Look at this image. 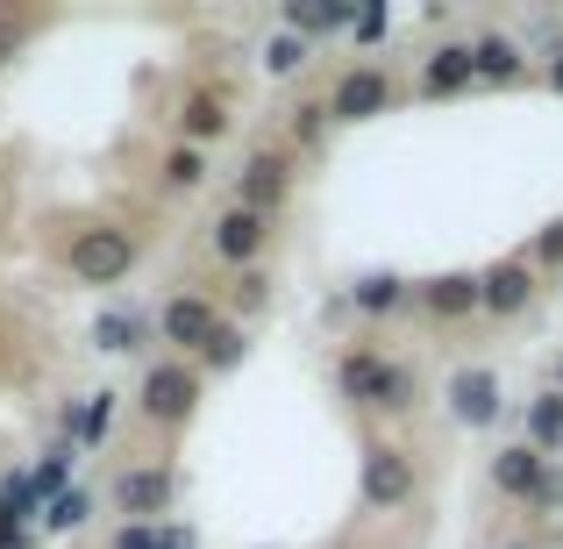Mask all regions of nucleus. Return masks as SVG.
I'll use <instances>...</instances> for the list:
<instances>
[{
  "mask_svg": "<svg viewBox=\"0 0 563 549\" xmlns=\"http://www.w3.org/2000/svg\"><path fill=\"white\" fill-rule=\"evenodd\" d=\"M542 79H550V94H563V51L550 57V72H542Z\"/></svg>",
  "mask_w": 563,
  "mask_h": 549,
  "instance_id": "nucleus-35",
  "label": "nucleus"
},
{
  "mask_svg": "<svg viewBox=\"0 0 563 549\" xmlns=\"http://www.w3.org/2000/svg\"><path fill=\"white\" fill-rule=\"evenodd\" d=\"M29 22H0V65H14V51H22Z\"/></svg>",
  "mask_w": 563,
  "mask_h": 549,
  "instance_id": "nucleus-34",
  "label": "nucleus"
},
{
  "mask_svg": "<svg viewBox=\"0 0 563 549\" xmlns=\"http://www.w3.org/2000/svg\"><path fill=\"white\" fill-rule=\"evenodd\" d=\"M157 549H200V536H192V521L172 514V521H157Z\"/></svg>",
  "mask_w": 563,
  "mask_h": 549,
  "instance_id": "nucleus-32",
  "label": "nucleus"
},
{
  "mask_svg": "<svg viewBox=\"0 0 563 549\" xmlns=\"http://www.w3.org/2000/svg\"><path fill=\"white\" fill-rule=\"evenodd\" d=\"M357 22V0H286V36L321 43V36H343Z\"/></svg>",
  "mask_w": 563,
  "mask_h": 549,
  "instance_id": "nucleus-14",
  "label": "nucleus"
},
{
  "mask_svg": "<svg viewBox=\"0 0 563 549\" xmlns=\"http://www.w3.org/2000/svg\"><path fill=\"white\" fill-rule=\"evenodd\" d=\"M114 393H86L79 407H71V442H79V450H100V442L114 436Z\"/></svg>",
  "mask_w": 563,
  "mask_h": 549,
  "instance_id": "nucleus-21",
  "label": "nucleus"
},
{
  "mask_svg": "<svg viewBox=\"0 0 563 549\" xmlns=\"http://www.w3.org/2000/svg\"><path fill=\"white\" fill-rule=\"evenodd\" d=\"M207 243H214V264H229V272H257V257L272 250V221L229 200L214 215V229H207Z\"/></svg>",
  "mask_w": 563,
  "mask_h": 549,
  "instance_id": "nucleus-6",
  "label": "nucleus"
},
{
  "mask_svg": "<svg viewBox=\"0 0 563 549\" xmlns=\"http://www.w3.org/2000/svg\"><path fill=\"white\" fill-rule=\"evenodd\" d=\"M136 407H143V421H157V428H186L192 414H200V371L186 358H157L136 385Z\"/></svg>",
  "mask_w": 563,
  "mask_h": 549,
  "instance_id": "nucleus-3",
  "label": "nucleus"
},
{
  "mask_svg": "<svg viewBox=\"0 0 563 549\" xmlns=\"http://www.w3.org/2000/svg\"><path fill=\"white\" fill-rule=\"evenodd\" d=\"M136 343H143V321H136V315H122V307H100V321H93V350H108V358H129Z\"/></svg>",
  "mask_w": 563,
  "mask_h": 549,
  "instance_id": "nucleus-22",
  "label": "nucleus"
},
{
  "mask_svg": "<svg viewBox=\"0 0 563 549\" xmlns=\"http://www.w3.org/2000/svg\"><path fill=\"white\" fill-rule=\"evenodd\" d=\"M108 549H157V528H151V521H122V528L108 536Z\"/></svg>",
  "mask_w": 563,
  "mask_h": 549,
  "instance_id": "nucleus-31",
  "label": "nucleus"
},
{
  "mask_svg": "<svg viewBox=\"0 0 563 549\" xmlns=\"http://www.w3.org/2000/svg\"><path fill=\"white\" fill-rule=\"evenodd\" d=\"M478 86V72H471V43H435V51L421 57V94L428 100H456Z\"/></svg>",
  "mask_w": 563,
  "mask_h": 549,
  "instance_id": "nucleus-12",
  "label": "nucleus"
},
{
  "mask_svg": "<svg viewBox=\"0 0 563 549\" xmlns=\"http://www.w3.org/2000/svg\"><path fill=\"white\" fill-rule=\"evenodd\" d=\"M86 514H93V493H57L51 507H43V536H71V528H86Z\"/></svg>",
  "mask_w": 563,
  "mask_h": 549,
  "instance_id": "nucleus-23",
  "label": "nucleus"
},
{
  "mask_svg": "<svg viewBox=\"0 0 563 549\" xmlns=\"http://www.w3.org/2000/svg\"><path fill=\"white\" fill-rule=\"evenodd\" d=\"M528 300H536V264H528V257H499V264L478 272V315L514 321Z\"/></svg>",
  "mask_w": 563,
  "mask_h": 549,
  "instance_id": "nucleus-10",
  "label": "nucleus"
},
{
  "mask_svg": "<svg viewBox=\"0 0 563 549\" xmlns=\"http://www.w3.org/2000/svg\"><path fill=\"white\" fill-rule=\"evenodd\" d=\"M172 499H179V471L172 464H129L122 479H114V507L129 514V521H172Z\"/></svg>",
  "mask_w": 563,
  "mask_h": 549,
  "instance_id": "nucleus-7",
  "label": "nucleus"
},
{
  "mask_svg": "<svg viewBox=\"0 0 563 549\" xmlns=\"http://www.w3.org/2000/svg\"><path fill=\"white\" fill-rule=\"evenodd\" d=\"M214 329H221L214 293H172V300L157 307V343H172V358H186V364H192V350H200Z\"/></svg>",
  "mask_w": 563,
  "mask_h": 549,
  "instance_id": "nucleus-8",
  "label": "nucleus"
},
{
  "mask_svg": "<svg viewBox=\"0 0 563 549\" xmlns=\"http://www.w3.org/2000/svg\"><path fill=\"white\" fill-rule=\"evenodd\" d=\"M507 549H536V542H507Z\"/></svg>",
  "mask_w": 563,
  "mask_h": 549,
  "instance_id": "nucleus-37",
  "label": "nucleus"
},
{
  "mask_svg": "<svg viewBox=\"0 0 563 549\" xmlns=\"http://www.w3.org/2000/svg\"><path fill=\"white\" fill-rule=\"evenodd\" d=\"M235 129V114L221 108L214 94H192L186 108H179V143H192V151H207V143H221Z\"/></svg>",
  "mask_w": 563,
  "mask_h": 549,
  "instance_id": "nucleus-18",
  "label": "nucleus"
},
{
  "mask_svg": "<svg viewBox=\"0 0 563 549\" xmlns=\"http://www.w3.org/2000/svg\"><path fill=\"white\" fill-rule=\"evenodd\" d=\"M413 457L399 450V442H364V464H357V499L372 514H399L413 499Z\"/></svg>",
  "mask_w": 563,
  "mask_h": 549,
  "instance_id": "nucleus-4",
  "label": "nucleus"
},
{
  "mask_svg": "<svg viewBox=\"0 0 563 549\" xmlns=\"http://www.w3.org/2000/svg\"><path fill=\"white\" fill-rule=\"evenodd\" d=\"M528 507H536V514H550V507H563V471H556V464H550V479H542V493L528 499Z\"/></svg>",
  "mask_w": 563,
  "mask_h": 549,
  "instance_id": "nucleus-33",
  "label": "nucleus"
},
{
  "mask_svg": "<svg viewBox=\"0 0 563 549\" xmlns=\"http://www.w3.org/2000/svg\"><path fill=\"white\" fill-rule=\"evenodd\" d=\"M413 300H421L435 321H464V315H478V272H442V278H421V286H413Z\"/></svg>",
  "mask_w": 563,
  "mask_h": 549,
  "instance_id": "nucleus-15",
  "label": "nucleus"
},
{
  "mask_svg": "<svg viewBox=\"0 0 563 549\" xmlns=\"http://www.w3.org/2000/svg\"><path fill=\"white\" fill-rule=\"evenodd\" d=\"M157 172H165V186H172V193H192V186L207 179V151H192V143H172Z\"/></svg>",
  "mask_w": 563,
  "mask_h": 549,
  "instance_id": "nucleus-25",
  "label": "nucleus"
},
{
  "mask_svg": "<svg viewBox=\"0 0 563 549\" xmlns=\"http://www.w3.org/2000/svg\"><path fill=\"white\" fill-rule=\"evenodd\" d=\"M528 264H550V272H563V215L550 221V229H536V243H528Z\"/></svg>",
  "mask_w": 563,
  "mask_h": 549,
  "instance_id": "nucleus-30",
  "label": "nucleus"
},
{
  "mask_svg": "<svg viewBox=\"0 0 563 549\" xmlns=\"http://www.w3.org/2000/svg\"><path fill=\"white\" fill-rule=\"evenodd\" d=\"M307 57H314V43H300V36H286V29H278L272 43H264V72H272V79H292V72L307 65Z\"/></svg>",
  "mask_w": 563,
  "mask_h": 549,
  "instance_id": "nucleus-26",
  "label": "nucleus"
},
{
  "mask_svg": "<svg viewBox=\"0 0 563 549\" xmlns=\"http://www.w3.org/2000/svg\"><path fill=\"white\" fill-rule=\"evenodd\" d=\"M0 514H8V521H43V499H36V485H29V471H8V479H0Z\"/></svg>",
  "mask_w": 563,
  "mask_h": 549,
  "instance_id": "nucleus-24",
  "label": "nucleus"
},
{
  "mask_svg": "<svg viewBox=\"0 0 563 549\" xmlns=\"http://www.w3.org/2000/svg\"><path fill=\"white\" fill-rule=\"evenodd\" d=\"M442 407H450V421L471 428V436L499 428V407H507V393H499V371H493V364H456L450 385H442Z\"/></svg>",
  "mask_w": 563,
  "mask_h": 549,
  "instance_id": "nucleus-5",
  "label": "nucleus"
},
{
  "mask_svg": "<svg viewBox=\"0 0 563 549\" xmlns=\"http://www.w3.org/2000/svg\"><path fill=\"white\" fill-rule=\"evenodd\" d=\"M243 358H250V329H243V321H229V315H221V329L207 336L200 350H192V371H200V378L214 371V378H221V371H235Z\"/></svg>",
  "mask_w": 563,
  "mask_h": 549,
  "instance_id": "nucleus-20",
  "label": "nucleus"
},
{
  "mask_svg": "<svg viewBox=\"0 0 563 549\" xmlns=\"http://www.w3.org/2000/svg\"><path fill=\"white\" fill-rule=\"evenodd\" d=\"M335 393H343L350 407L407 414V407H413V371L393 364L385 350H343V364H335Z\"/></svg>",
  "mask_w": 563,
  "mask_h": 549,
  "instance_id": "nucleus-1",
  "label": "nucleus"
},
{
  "mask_svg": "<svg viewBox=\"0 0 563 549\" xmlns=\"http://www.w3.org/2000/svg\"><path fill=\"white\" fill-rule=\"evenodd\" d=\"M29 485H36V499H43V507H51L57 493H71V450H51L36 471H29Z\"/></svg>",
  "mask_w": 563,
  "mask_h": 549,
  "instance_id": "nucleus-27",
  "label": "nucleus"
},
{
  "mask_svg": "<svg viewBox=\"0 0 563 549\" xmlns=\"http://www.w3.org/2000/svg\"><path fill=\"white\" fill-rule=\"evenodd\" d=\"M542 479H550V457H536L528 442H499V457H493V485H499L507 499H521V507H528V499L542 493Z\"/></svg>",
  "mask_w": 563,
  "mask_h": 549,
  "instance_id": "nucleus-13",
  "label": "nucleus"
},
{
  "mask_svg": "<svg viewBox=\"0 0 563 549\" xmlns=\"http://www.w3.org/2000/svg\"><path fill=\"white\" fill-rule=\"evenodd\" d=\"M413 300V286L399 272H364L357 286H350V307H357V315H372V321H385V315H399V307Z\"/></svg>",
  "mask_w": 563,
  "mask_h": 549,
  "instance_id": "nucleus-19",
  "label": "nucleus"
},
{
  "mask_svg": "<svg viewBox=\"0 0 563 549\" xmlns=\"http://www.w3.org/2000/svg\"><path fill=\"white\" fill-rule=\"evenodd\" d=\"M556 393H563V358H556Z\"/></svg>",
  "mask_w": 563,
  "mask_h": 549,
  "instance_id": "nucleus-36",
  "label": "nucleus"
},
{
  "mask_svg": "<svg viewBox=\"0 0 563 549\" xmlns=\"http://www.w3.org/2000/svg\"><path fill=\"white\" fill-rule=\"evenodd\" d=\"M521 421H528V436H521V442H528L536 457H550V464H556V457H563V393H556V385L528 399Z\"/></svg>",
  "mask_w": 563,
  "mask_h": 549,
  "instance_id": "nucleus-17",
  "label": "nucleus"
},
{
  "mask_svg": "<svg viewBox=\"0 0 563 549\" xmlns=\"http://www.w3.org/2000/svg\"><path fill=\"white\" fill-rule=\"evenodd\" d=\"M350 36H357L364 51H372V43H385V36H393V8H385V0H364L357 22H350Z\"/></svg>",
  "mask_w": 563,
  "mask_h": 549,
  "instance_id": "nucleus-28",
  "label": "nucleus"
},
{
  "mask_svg": "<svg viewBox=\"0 0 563 549\" xmlns=\"http://www.w3.org/2000/svg\"><path fill=\"white\" fill-rule=\"evenodd\" d=\"M286 200H292V165L286 157H272V151L243 157V172H235V207H250V215L272 221Z\"/></svg>",
  "mask_w": 563,
  "mask_h": 549,
  "instance_id": "nucleus-11",
  "label": "nucleus"
},
{
  "mask_svg": "<svg viewBox=\"0 0 563 549\" xmlns=\"http://www.w3.org/2000/svg\"><path fill=\"white\" fill-rule=\"evenodd\" d=\"M65 264H71V278L79 286H122L129 272H136V235L129 229H114V221H100V229H79L71 235V250H65Z\"/></svg>",
  "mask_w": 563,
  "mask_h": 549,
  "instance_id": "nucleus-2",
  "label": "nucleus"
},
{
  "mask_svg": "<svg viewBox=\"0 0 563 549\" xmlns=\"http://www.w3.org/2000/svg\"><path fill=\"white\" fill-rule=\"evenodd\" d=\"M471 72H478V86H521L528 79V57H521V43L514 36H478L471 43Z\"/></svg>",
  "mask_w": 563,
  "mask_h": 549,
  "instance_id": "nucleus-16",
  "label": "nucleus"
},
{
  "mask_svg": "<svg viewBox=\"0 0 563 549\" xmlns=\"http://www.w3.org/2000/svg\"><path fill=\"white\" fill-rule=\"evenodd\" d=\"M229 300H235V315H257V307L272 300V278H264V272H235V293H229Z\"/></svg>",
  "mask_w": 563,
  "mask_h": 549,
  "instance_id": "nucleus-29",
  "label": "nucleus"
},
{
  "mask_svg": "<svg viewBox=\"0 0 563 549\" xmlns=\"http://www.w3.org/2000/svg\"><path fill=\"white\" fill-rule=\"evenodd\" d=\"M321 108H329V122H378L385 108H393V79H385V65H350L343 79L329 86V100H321Z\"/></svg>",
  "mask_w": 563,
  "mask_h": 549,
  "instance_id": "nucleus-9",
  "label": "nucleus"
}]
</instances>
